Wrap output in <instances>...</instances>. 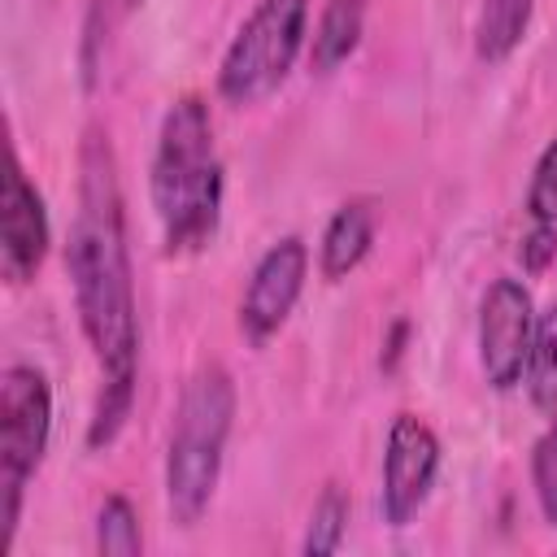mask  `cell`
<instances>
[{
    "label": "cell",
    "mask_w": 557,
    "mask_h": 557,
    "mask_svg": "<svg viewBox=\"0 0 557 557\" xmlns=\"http://www.w3.org/2000/svg\"><path fill=\"white\" fill-rule=\"evenodd\" d=\"M96 548L104 557H139L144 553V535H139V518H135V505L126 496H109L100 505V518H96Z\"/></svg>",
    "instance_id": "9a60e30c"
},
{
    "label": "cell",
    "mask_w": 557,
    "mask_h": 557,
    "mask_svg": "<svg viewBox=\"0 0 557 557\" xmlns=\"http://www.w3.org/2000/svg\"><path fill=\"white\" fill-rule=\"evenodd\" d=\"M405 331H409V326H405V322H396V331H392V344H387V361H383L387 370H392V366H396V357H400V339H405Z\"/></svg>",
    "instance_id": "ffe728a7"
},
{
    "label": "cell",
    "mask_w": 557,
    "mask_h": 557,
    "mask_svg": "<svg viewBox=\"0 0 557 557\" xmlns=\"http://www.w3.org/2000/svg\"><path fill=\"white\" fill-rule=\"evenodd\" d=\"M152 209L165 231V252H196L218 231L222 209V165L213 152V126L200 96H183L157 139L152 157Z\"/></svg>",
    "instance_id": "7a4b0ae2"
},
{
    "label": "cell",
    "mask_w": 557,
    "mask_h": 557,
    "mask_svg": "<svg viewBox=\"0 0 557 557\" xmlns=\"http://www.w3.org/2000/svg\"><path fill=\"white\" fill-rule=\"evenodd\" d=\"M361 26H366V0H326L318 30H313V52H309L313 70L331 74L335 65H344L357 52Z\"/></svg>",
    "instance_id": "8fae6325"
},
{
    "label": "cell",
    "mask_w": 557,
    "mask_h": 557,
    "mask_svg": "<svg viewBox=\"0 0 557 557\" xmlns=\"http://www.w3.org/2000/svg\"><path fill=\"white\" fill-rule=\"evenodd\" d=\"M44 252H48L44 196L26 178L22 161L9 157V174H4V248H0L4 278L9 283H30L39 274V265H44Z\"/></svg>",
    "instance_id": "9c48e42d"
},
{
    "label": "cell",
    "mask_w": 557,
    "mask_h": 557,
    "mask_svg": "<svg viewBox=\"0 0 557 557\" xmlns=\"http://www.w3.org/2000/svg\"><path fill=\"white\" fill-rule=\"evenodd\" d=\"M305 274H309V248L300 235H287L274 248H265V257L257 261V270L248 278L244 305H239V331L252 344H265L287 322V313L300 300Z\"/></svg>",
    "instance_id": "ba28073f"
},
{
    "label": "cell",
    "mask_w": 557,
    "mask_h": 557,
    "mask_svg": "<svg viewBox=\"0 0 557 557\" xmlns=\"http://www.w3.org/2000/svg\"><path fill=\"white\" fill-rule=\"evenodd\" d=\"M305 17H309V0H261L222 57L218 91L231 104H257L274 96L287 70L296 65Z\"/></svg>",
    "instance_id": "277c9868"
},
{
    "label": "cell",
    "mask_w": 557,
    "mask_h": 557,
    "mask_svg": "<svg viewBox=\"0 0 557 557\" xmlns=\"http://www.w3.org/2000/svg\"><path fill=\"white\" fill-rule=\"evenodd\" d=\"M440 470V440L435 431L413 418V413H396L392 431H387V453H383V518L392 527H405Z\"/></svg>",
    "instance_id": "52a82bcc"
},
{
    "label": "cell",
    "mask_w": 557,
    "mask_h": 557,
    "mask_svg": "<svg viewBox=\"0 0 557 557\" xmlns=\"http://www.w3.org/2000/svg\"><path fill=\"white\" fill-rule=\"evenodd\" d=\"M531 9L535 0H483L479 26H474V52L483 61H505L522 44L531 26Z\"/></svg>",
    "instance_id": "7c38bea8"
},
{
    "label": "cell",
    "mask_w": 557,
    "mask_h": 557,
    "mask_svg": "<svg viewBox=\"0 0 557 557\" xmlns=\"http://www.w3.org/2000/svg\"><path fill=\"white\" fill-rule=\"evenodd\" d=\"M135 9V0H91L87 4V26H83V70H87V83L96 74V52L100 44L113 39V30L122 26V17Z\"/></svg>",
    "instance_id": "2e32d148"
},
{
    "label": "cell",
    "mask_w": 557,
    "mask_h": 557,
    "mask_svg": "<svg viewBox=\"0 0 557 557\" xmlns=\"http://www.w3.org/2000/svg\"><path fill=\"white\" fill-rule=\"evenodd\" d=\"M531 483H535V500H540L544 522L557 527V422H548V431L531 448Z\"/></svg>",
    "instance_id": "e0dca14e"
},
{
    "label": "cell",
    "mask_w": 557,
    "mask_h": 557,
    "mask_svg": "<svg viewBox=\"0 0 557 557\" xmlns=\"http://www.w3.org/2000/svg\"><path fill=\"white\" fill-rule=\"evenodd\" d=\"M374 244V209L370 200H348L335 209V218L322 231V274L344 278L361 265V257Z\"/></svg>",
    "instance_id": "30bf717a"
},
{
    "label": "cell",
    "mask_w": 557,
    "mask_h": 557,
    "mask_svg": "<svg viewBox=\"0 0 557 557\" xmlns=\"http://www.w3.org/2000/svg\"><path fill=\"white\" fill-rule=\"evenodd\" d=\"M48 426H52V392L48 379L35 366H9L4 383H0V548H13V531H17V513H22V496L30 474L44 461L48 448Z\"/></svg>",
    "instance_id": "5b68a950"
},
{
    "label": "cell",
    "mask_w": 557,
    "mask_h": 557,
    "mask_svg": "<svg viewBox=\"0 0 557 557\" xmlns=\"http://www.w3.org/2000/svg\"><path fill=\"white\" fill-rule=\"evenodd\" d=\"M518 257H522V270H531V274L548 270V261L557 257V226H553V222H535V226L522 235Z\"/></svg>",
    "instance_id": "d6986e66"
},
{
    "label": "cell",
    "mask_w": 557,
    "mask_h": 557,
    "mask_svg": "<svg viewBox=\"0 0 557 557\" xmlns=\"http://www.w3.org/2000/svg\"><path fill=\"white\" fill-rule=\"evenodd\" d=\"M78 165H83L78 213H74L65 265H70L83 335L104 374V387H100V400L87 426V444L104 448L117 440V431L131 418L135 361H139V313H135V278H131V252H126L117 165H113L109 135H100V126L87 131Z\"/></svg>",
    "instance_id": "6da1fadb"
},
{
    "label": "cell",
    "mask_w": 557,
    "mask_h": 557,
    "mask_svg": "<svg viewBox=\"0 0 557 557\" xmlns=\"http://www.w3.org/2000/svg\"><path fill=\"white\" fill-rule=\"evenodd\" d=\"M527 392L540 409H557V305L535 318V339L527 357Z\"/></svg>",
    "instance_id": "4fadbf2b"
},
{
    "label": "cell",
    "mask_w": 557,
    "mask_h": 557,
    "mask_svg": "<svg viewBox=\"0 0 557 557\" xmlns=\"http://www.w3.org/2000/svg\"><path fill=\"white\" fill-rule=\"evenodd\" d=\"M535 309L518 278H496L479 305V366L496 392H509L531 357Z\"/></svg>",
    "instance_id": "8992f818"
},
{
    "label": "cell",
    "mask_w": 557,
    "mask_h": 557,
    "mask_svg": "<svg viewBox=\"0 0 557 557\" xmlns=\"http://www.w3.org/2000/svg\"><path fill=\"white\" fill-rule=\"evenodd\" d=\"M344 527H348V496L339 483H326L313 513H309V531H305V557H326L339 548L344 540Z\"/></svg>",
    "instance_id": "5bb4252c"
},
{
    "label": "cell",
    "mask_w": 557,
    "mask_h": 557,
    "mask_svg": "<svg viewBox=\"0 0 557 557\" xmlns=\"http://www.w3.org/2000/svg\"><path fill=\"white\" fill-rule=\"evenodd\" d=\"M231 418H235L231 374L222 366H200L183 387L170 457H165V505L178 527H196L213 500Z\"/></svg>",
    "instance_id": "3957f363"
},
{
    "label": "cell",
    "mask_w": 557,
    "mask_h": 557,
    "mask_svg": "<svg viewBox=\"0 0 557 557\" xmlns=\"http://www.w3.org/2000/svg\"><path fill=\"white\" fill-rule=\"evenodd\" d=\"M527 209L535 222H553L557 226V135L548 139V148L535 161L531 174V191H527Z\"/></svg>",
    "instance_id": "ac0fdd59"
}]
</instances>
